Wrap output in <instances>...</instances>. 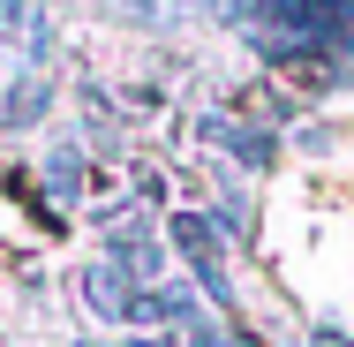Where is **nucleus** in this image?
<instances>
[{
  "mask_svg": "<svg viewBox=\"0 0 354 347\" xmlns=\"http://www.w3.org/2000/svg\"><path fill=\"white\" fill-rule=\"evenodd\" d=\"M301 347H354V340H347V332H339V325H317V332H309V340H301Z\"/></svg>",
  "mask_w": 354,
  "mask_h": 347,
  "instance_id": "obj_6",
  "label": "nucleus"
},
{
  "mask_svg": "<svg viewBox=\"0 0 354 347\" xmlns=\"http://www.w3.org/2000/svg\"><path fill=\"white\" fill-rule=\"evenodd\" d=\"M46 106H53V75H46V69L15 75V83L0 91V121H8V129H30V121H46Z\"/></svg>",
  "mask_w": 354,
  "mask_h": 347,
  "instance_id": "obj_4",
  "label": "nucleus"
},
{
  "mask_svg": "<svg viewBox=\"0 0 354 347\" xmlns=\"http://www.w3.org/2000/svg\"><path fill=\"white\" fill-rule=\"evenodd\" d=\"M75 347H98V340H75Z\"/></svg>",
  "mask_w": 354,
  "mask_h": 347,
  "instance_id": "obj_7",
  "label": "nucleus"
},
{
  "mask_svg": "<svg viewBox=\"0 0 354 347\" xmlns=\"http://www.w3.org/2000/svg\"><path fill=\"white\" fill-rule=\"evenodd\" d=\"M166 249L189 265L196 294L212 302L218 317H234V310H241V294H234V272H226V234H218V219H204V211H174V219H166Z\"/></svg>",
  "mask_w": 354,
  "mask_h": 347,
  "instance_id": "obj_2",
  "label": "nucleus"
},
{
  "mask_svg": "<svg viewBox=\"0 0 354 347\" xmlns=\"http://www.w3.org/2000/svg\"><path fill=\"white\" fill-rule=\"evenodd\" d=\"M83 181H91V174H83V151H75V143H53V151H46V189H53V204L61 211L83 204Z\"/></svg>",
  "mask_w": 354,
  "mask_h": 347,
  "instance_id": "obj_5",
  "label": "nucleus"
},
{
  "mask_svg": "<svg viewBox=\"0 0 354 347\" xmlns=\"http://www.w3.org/2000/svg\"><path fill=\"white\" fill-rule=\"evenodd\" d=\"M106 265L143 279V287H158V272H166V234H151L143 211H113L106 219Z\"/></svg>",
  "mask_w": 354,
  "mask_h": 347,
  "instance_id": "obj_3",
  "label": "nucleus"
},
{
  "mask_svg": "<svg viewBox=\"0 0 354 347\" xmlns=\"http://www.w3.org/2000/svg\"><path fill=\"white\" fill-rule=\"evenodd\" d=\"M241 38L257 61L286 69L301 91H347L354 83V0H257Z\"/></svg>",
  "mask_w": 354,
  "mask_h": 347,
  "instance_id": "obj_1",
  "label": "nucleus"
}]
</instances>
